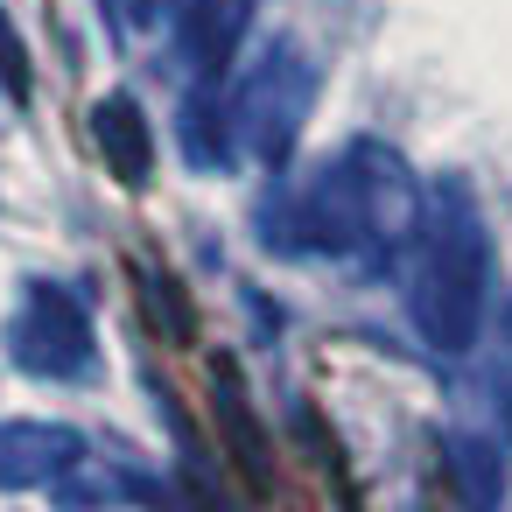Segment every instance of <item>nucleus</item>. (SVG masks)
I'll return each instance as SVG.
<instances>
[{
    "label": "nucleus",
    "instance_id": "1",
    "mask_svg": "<svg viewBox=\"0 0 512 512\" xmlns=\"http://www.w3.org/2000/svg\"><path fill=\"white\" fill-rule=\"evenodd\" d=\"M428 190H414L407 162L386 141H351L337 148L281 211V225L267 232V246H295V253H330V260H400L414 225H421Z\"/></svg>",
    "mask_w": 512,
    "mask_h": 512
},
{
    "label": "nucleus",
    "instance_id": "2",
    "mask_svg": "<svg viewBox=\"0 0 512 512\" xmlns=\"http://www.w3.org/2000/svg\"><path fill=\"white\" fill-rule=\"evenodd\" d=\"M491 309V239L470 183L442 176L407 239V316L435 358H463Z\"/></svg>",
    "mask_w": 512,
    "mask_h": 512
},
{
    "label": "nucleus",
    "instance_id": "3",
    "mask_svg": "<svg viewBox=\"0 0 512 512\" xmlns=\"http://www.w3.org/2000/svg\"><path fill=\"white\" fill-rule=\"evenodd\" d=\"M316 106V64L302 57V43H267V57L232 85V113H239V148L260 169H288L302 127Z\"/></svg>",
    "mask_w": 512,
    "mask_h": 512
},
{
    "label": "nucleus",
    "instance_id": "4",
    "mask_svg": "<svg viewBox=\"0 0 512 512\" xmlns=\"http://www.w3.org/2000/svg\"><path fill=\"white\" fill-rule=\"evenodd\" d=\"M8 358L29 379H85L99 365L92 302L71 281H22V302L8 316Z\"/></svg>",
    "mask_w": 512,
    "mask_h": 512
},
{
    "label": "nucleus",
    "instance_id": "5",
    "mask_svg": "<svg viewBox=\"0 0 512 512\" xmlns=\"http://www.w3.org/2000/svg\"><path fill=\"white\" fill-rule=\"evenodd\" d=\"M260 0H176V57L190 78H232Z\"/></svg>",
    "mask_w": 512,
    "mask_h": 512
},
{
    "label": "nucleus",
    "instance_id": "6",
    "mask_svg": "<svg viewBox=\"0 0 512 512\" xmlns=\"http://www.w3.org/2000/svg\"><path fill=\"white\" fill-rule=\"evenodd\" d=\"M176 148L190 169L225 176L246 148H239V113H232V85L225 78H190V99L176 113Z\"/></svg>",
    "mask_w": 512,
    "mask_h": 512
},
{
    "label": "nucleus",
    "instance_id": "7",
    "mask_svg": "<svg viewBox=\"0 0 512 512\" xmlns=\"http://www.w3.org/2000/svg\"><path fill=\"white\" fill-rule=\"evenodd\" d=\"M85 456V435L64 421H0V491L57 484Z\"/></svg>",
    "mask_w": 512,
    "mask_h": 512
},
{
    "label": "nucleus",
    "instance_id": "8",
    "mask_svg": "<svg viewBox=\"0 0 512 512\" xmlns=\"http://www.w3.org/2000/svg\"><path fill=\"white\" fill-rule=\"evenodd\" d=\"M92 141H99L106 169H113L127 190H148V176H155V120L141 113L134 92H106V99L92 106Z\"/></svg>",
    "mask_w": 512,
    "mask_h": 512
},
{
    "label": "nucleus",
    "instance_id": "9",
    "mask_svg": "<svg viewBox=\"0 0 512 512\" xmlns=\"http://www.w3.org/2000/svg\"><path fill=\"white\" fill-rule=\"evenodd\" d=\"M50 498H57V505H155L162 484L141 477V470H127V463H106V456L85 449V456L50 484Z\"/></svg>",
    "mask_w": 512,
    "mask_h": 512
},
{
    "label": "nucleus",
    "instance_id": "10",
    "mask_svg": "<svg viewBox=\"0 0 512 512\" xmlns=\"http://www.w3.org/2000/svg\"><path fill=\"white\" fill-rule=\"evenodd\" d=\"M449 470H456V491H463L470 505H498V498H505V456H498V442H484V435H449Z\"/></svg>",
    "mask_w": 512,
    "mask_h": 512
},
{
    "label": "nucleus",
    "instance_id": "11",
    "mask_svg": "<svg viewBox=\"0 0 512 512\" xmlns=\"http://www.w3.org/2000/svg\"><path fill=\"white\" fill-rule=\"evenodd\" d=\"M0 92H8L15 106H29V99H36L29 43H22V29H15V15H8V8H0Z\"/></svg>",
    "mask_w": 512,
    "mask_h": 512
},
{
    "label": "nucleus",
    "instance_id": "12",
    "mask_svg": "<svg viewBox=\"0 0 512 512\" xmlns=\"http://www.w3.org/2000/svg\"><path fill=\"white\" fill-rule=\"evenodd\" d=\"M218 414H225V428H232V442H239V463L260 477V463H267V456H260V428H253V414L239 407V386H232V379H218Z\"/></svg>",
    "mask_w": 512,
    "mask_h": 512
},
{
    "label": "nucleus",
    "instance_id": "13",
    "mask_svg": "<svg viewBox=\"0 0 512 512\" xmlns=\"http://www.w3.org/2000/svg\"><path fill=\"white\" fill-rule=\"evenodd\" d=\"M498 400H505V428H512V309H505V351H498Z\"/></svg>",
    "mask_w": 512,
    "mask_h": 512
}]
</instances>
